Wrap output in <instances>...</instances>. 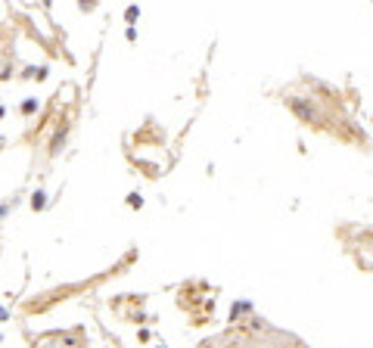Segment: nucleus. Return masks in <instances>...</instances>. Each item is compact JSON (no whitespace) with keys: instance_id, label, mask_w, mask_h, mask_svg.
I'll list each match as a JSON object with an SVG mask.
<instances>
[{"instance_id":"6e6552de","label":"nucleus","mask_w":373,"mask_h":348,"mask_svg":"<svg viewBox=\"0 0 373 348\" xmlns=\"http://www.w3.org/2000/svg\"><path fill=\"white\" fill-rule=\"evenodd\" d=\"M0 118H3V106H0Z\"/></svg>"},{"instance_id":"0eeeda50","label":"nucleus","mask_w":373,"mask_h":348,"mask_svg":"<svg viewBox=\"0 0 373 348\" xmlns=\"http://www.w3.org/2000/svg\"><path fill=\"white\" fill-rule=\"evenodd\" d=\"M81 9H87V13H93V9H97V0H81Z\"/></svg>"},{"instance_id":"f03ea898","label":"nucleus","mask_w":373,"mask_h":348,"mask_svg":"<svg viewBox=\"0 0 373 348\" xmlns=\"http://www.w3.org/2000/svg\"><path fill=\"white\" fill-rule=\"evenodd\" d=\"M65 134H68V127L62 124V127H60V131H56V137H53V143H50V153H56V149H60V146H62V140H65Z\"/></svg>"},{"instance_id":"20e7f679","label":"nucleus","mask_w":373,"mask_h":348,"mask_svg":"<svg viewBox=\"0 0 373 348\" xmlns=\"http://www.w3.org/2000/svg\"><path fill=\"white\" fill-rule=\"evenodd\" d=\"M38 112V100H28V103H22V115H34Z\"/></svg>"},{"instance_id":"423d86ee","label":"nucleus","mask_w":373,"mask_h":348,"mask_svg":"<svg viewBox=\"0 0 373 348\" xmlns=\"http://www.w3.org/2000/svg\"><path fill=\"white\" fill-rule=\"evenodd\" d=\"M137 16H140V9H137V6H127V9H124V22H134Z\"/></svg>"},{"instance_id":"39448f33","label":"nucleus","mask_w":373,"mask_h":348,"mask_svg":"<svg viewBox=\"0 0 373 348\" xmlns=\"http://www.w3.org/2000/svg\"><path fill=\"white\" fill-rule=\"evenodd\" d=\"M127 205H131V208H140V205H143V196H140V193H131V196H127Z\"/></svg>"},{"instance_id":"1a4fd4ad","label":"nucleus","mask_w":373,"mask_h":348,"mask_svg":"<svg viewBox=\"0 0 373 348\" xmlns=\"http://www.w3.org/2000/svg\"><path fill=\"white\" fill-rule=\"evenodd\" d=\"M162 348H165V345H162Z\"/></svg>"},{"instance_id":"f257e3e1","label":"nucleus","mask_w":373,"mask_h":348,"mask_svg":"<svg viewBox=\"0 0 373 348\" xmlns=\"http://www.w3.org/2000/svg\"><path fill=\"white\" fill-rule=\"evenodd\" d=\"M289 106H293V112L299 115L302 121H320V112H317V106L314 103H308V100H302V97H289Z\"/></svg>"},{"instance_id":"7ed1b4c3","label":"nucleus","mask_w":373,"mask_h":348,"mask_svg":"<svg viewBox=\"0 0 373 348\" xmlns=\"http://www.w3.org/2000/svg\"><path fill=\"white\" fill-rule=\"evenodd\" d=\"M44 205H47V196H44V190H38V193L31 196V208H34V212H41Z\"/></svg>"}]
</instances>
